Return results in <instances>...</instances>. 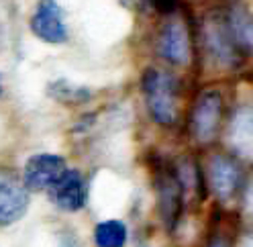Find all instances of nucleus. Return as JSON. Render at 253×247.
<instances>
[{
  "label": "nucleus",
  "instance_id": "f257e3e1",
  "mask_svg": "<svg viewBox=\"0 0 253 247\" xmlns=\"http://www.w3.org/2000/svg\"><path fill=\"white\" fill-rule=\"evenodd\" d=\"M147 111L157 125L171 127L178 121V82L176 78L157 68H147L141 76Z\"/></svg>",
  "mask_w": 253,
  "mask_h": 247
},
{
  "label": "nucleus",
  "instance_id": "f03ea898",
  "mask_svg": "<svg viewBox=\"0 0 253 247\" xmlns=\"http://www.w3.org/2000/svg\"><path fill=\"white\" fill-rule=\"evenodd\" d=\"M220 119H223V96L214 90L204 92L190 115V133L198 143H211L220 129Z\"/></svg>",
  "mask_w": 253,
  "mask_h": 247
},
{
  "label": "nucleus",
  "instance_id": "7ed1b4c3",
  "mask_svg": "<svg viewBox=\"0 0 253 247\" xmlns=\"http://www.w3.org/2000/svg\"><path fill=\"white\" fill-rule=\"evenodd\" d=\"M31 31L37 39L51 45H61L70 37L66 14L55 0H39L31 17Z\"/></svg>",
  "mask_w": 253,
  "mask_h": 247
},
{
  "label": "nucleus",
  "instance_id": "20e7f679",
  "mask_svg": "<svg viewBox=\"0 0 253 247\" xmlns=\"http://www.w3.org/2000/svg\"><path fill=\"white\" fill-rule=\"evenodd\" d=\"M29 208V188L10 172H0V227L21 221Z\"/></svg>",
  "mask_w": 253,
  "mask_h": 247
},
{
  "label": "nucleus",
  "instance_id": "39448f33",
  "mask_svg": "<svg viewBox=\"0 0 253 247\" xmlns=\"http://www.w3.org/2000/svg\"><path fill=\"white\" fill-rule=\"evenodd\" d=\"M202 41H204V49L212 57L214 64L218 66H227L233 68L239 64V49L229 33L227 21L220 19H207L204 23V31H202Z\"/></svg>",
  "mask_w": 253,
  "mask_h": 247
},
{
  "label": "nucleus",
  "instance_id": "423d86ee",
  "mask_svg": "<svg viewBox=\"0 0 253 247\" xmlns=\"http://www.w3.org/2000/svg\"><path fill=\"white\" fill-rule=\"evenodd\" d=\"M66 160L53 153H37L29 158L23 169V182L29 190H49L66 172Z\"/></svg>",
  "mask_w": 253,
  "mask_h": 247
},
{
  "label": "nucleus",
  "instance_id": "0eeeda50",
  "mask_svg": "<svg viewBox=\"0 0 253 247\" xmlns=\"http://www.w3.org/2000/svg\"><path fill=\"white\" fill-rule=\"evenodd\" d=\"M51 203L66 212L82 210L88 198V184L86 178L78 169H66L63 176L49 188Z\"/></svg>",
  "mask_w": 253,
  "mask_h": 247
},
{
  "label": "nucleus",
  "instance_id": "6e6552de",
  "mask_svg": "<svg viewBox=\"0 0 253 247\" xmlns=\"http://www.w3.org/2000/svg\"><path fill=\"white\" fill-rule=\"evenodd\" d=\"M157 51L171 66H186L190 61V37L188 29L182 21L171 19L164 25L160 39H157Z\"/></svg>",
  "mask_w": 253,
  "mask_h": 247
},
{
  "label": "nucleus",
  "instance_id": "1a4fd4ad",
  "mask_svg": "<svg viewBox=\"0 0 253 247\" xmlns=\"http://www.w3.org/2000/svg\"><path fill=\"white\" fill-rule=\"evenodd\" d=\"M155 188H157V206H160V214L164 223L169 229L176 227L182 212V198H184V186L176 174V169L157 174Z\"/></svg>",
  "mask_w": 253,
  "mask_h": 247
},
{
  "label": "nucleus",
  "instance_id": "9d476101",
  "mask_svg": "<svg viewBox=\"0 0 253 247\" xmlns=\"http://www.w3.org/2000/svg\"><path fill=\"white\" fill-rule=\"evenodd\" d=\"M241 184V169L235 160L227 156H214L209 164V186L220 200H231Z\"/></svg>",
  "mask_w": 253,
  "mask_h": 247
},
{
  "label": "nucleus",
  "instance_id": "9b49d317",
  "mask_svg": "<svg viewBox=\"0 0 253 247\" xmlns=\"http://www.w3.org/2000/svg\"><path fill=\"white\" fill-rule=\"evenodd\" d=\"M229 145L243 158H253V106L243 104L235 111L229 125Z\"/></svg>",
  "mask_w": 253,
  "mask_h": 247
},
{
  "label": "nucleus",
  "instance_id": "f8f14e48",
  "mask_svg": "<svg viewBox=\"0 0 253 247\" xmlns=\"http://www.w3.org/2000/svg\"><path fill=\"white\" fill-rule=\"evenodd\" d=\"M229 33L241 53L253 55V14L243 4H233L227 17Z\"/></svg>",
  "mask_w": 253,
  "mask_h": 247
},
{
  "label": "nucleus",
  "instance_id": "ddd939ff",
  "mask_svg": "<svg viewBox=\"0 0 253 247\" xmlns=\"http://www.w3.org/2000/svg\"><path fill=\"white\" fill-rule=\"evenodd\" d=\"M47 94L53 100L63 102V104H86L92 98V92L84 86H76L68 80H55L47 86Z\"/></svg>",
  "mask_w": 253,
  "mask_h": 247
},
{
  "label": "nucleus",
  "instance_id": "4468645a",
  "mask_svg": "<svg viewBox=\"0 0 253 247\" xmlns=\"http://www.w3.org/2000/svg\"><path fill=\"white\" fill-rule=\"evenodd\" d=\"M126 225L110 219V221H102L94 229V243L96 247H125L126 243Z\"/></svg>",
  "mask_w": 253,
  "mask_h": 247
},
{
  "label": "nucleus",
  "instance_id": "2eb2a0df",
  "mask_svg": "<svg viewBox=\"0 0 253 247\" xmlns=\"http://www.w3.org/2000/svg\"><path fill=\"white\" fill-rule=\"evenodd\" d=\"M149 2L160 10V12H173L178 8V2L180 0H149Z\"/></svg>",
  "mask_w": 253,
  "mask_h": 247
},
{
  "label": "nucleus",
  "instance_id": "dca6fc26",
  "mask_svg": "<svg viewBox=\"0 0 253 247\" xmlns=\"http://www.w3.org/2000/svg\"><path fill=\"white\" fill-rule=\"evenodd\" d=\"M245 212L253 219V180H251L249 188H247V192H245Z\"/></svg>",
  "mask_w": 253,
  "mask_h": 247
},
{
  "label": "nucleus",
  "instance_id": "f3484780",
  "mask_svg": "<svg viewBox=\"0 0 253 247\" xmlns=\"http://www.w3.org/2000/svg\"><path fill=\"white\" fill-rule=\"evenodd\" d=\"M209 247H231V245H229V241H227V239L216 237V239H212V241H211V245H209Z\"/></svg>",
  "mask_w": 253,
  "mask_h": 247
},
{
  "label": "nucleus",
  "instance_id": "a211bd4d",
  "mask_svg": "<svg viewBox=\"0 0 253 247\" xmlns=\"http://www.w3.org/2000/svg\"><path fill=\"white\" fill-rule=\"evenodd\" d=\"M0 94H2V84H0Z\"/></svg>",
  "mask_w": 253,
  "mask_h": 247
}]
</instances>
